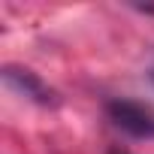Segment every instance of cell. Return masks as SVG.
<instances>
[{"mask_svg":"<svg viewBox=\"0 0 154 154\" xmlns=\"http://www.w3.org/2000/svg\"><path fill=\"white\" fill-rule=\"evenodd\" d=\"M112 124L136 139H154V109L133 103V100H112L106 106Z\"/></svg>","mask_w":154,"mask_h":154,"instance_id":"6da1fadb","label":"cell"},{"mask_svg":"<svg viewBox=\"0 0 154 154\" xmlns=\"http://www.w3.org/2000/svg\"><path fill=\"white\" fill-rule=\"evenodd\" d=\"M3 85L15 91L18 97L36 103V106H57V94L39 79L36 72L21 69V66H3Z\"/></svg>","mask_w":154,"mask_h":154,"instance_id":"7a4b0ae2","label":"cell"},{"mask_svg":"<svg viewBox=\"0 0 154 154\" xmlns=\"http://www.w3.org/2000/svg\"><path fill=\"white\" fill-rule=\"evenodd\" d=\"M109 154H130V151H118V148H112V151H109Z\"/></svg>","mask_w":154,"mask_h":154,"instance_id":"3957f363","label":"cell"},{"mask_svg":"<svg viewBox=\"0 0 154 154\" xmlns=\"http://www.w3.org/2000/svg\"><path fill=\"white\" fill-rule=\"evenodd\" d=\"M151 82H154V66H151Z\"/></svg>","mask_w":154,"mask_h":154,"instance_id":"277c9868","label":"cell"}]
</instances>
